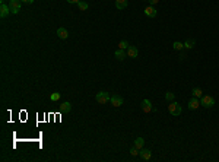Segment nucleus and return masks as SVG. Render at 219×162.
Here are the masks:
<instances>
[{
  "instance_id": "nucleus-17",
  "label": "nucleus",
  "mask_w": 219,
  "mask_h": 162,
  "mask_svg": "<svg viewBox=\"0 0 219 162\" xmlns=\"http://www.w3.org/2000/svg\"><path fill=\"white\" fill-rule=\"evenodd\" d=\"M194 45H196V41H194V39H187L184 43V48L185 50H191Z\"/></svg>"
},
{
  "instance_id": "nucleus-13",
  "label": "nucleus",
  "mask_w": 219,
  "mask_h": 162,
  "mask_svg": "<svg viewBox=\"0 0 219 162\" xmlns=\"http://www.w3.org/2000/svg\"><path fill=\"white\" fill-rule=\"evenodd\" d=\"M127 5H129V2H127V0H116V7H117L118 10H123V9H126V7H127Z\"/></svg>"
},
{
  "instance_id": "nucleus-12",
  "label": "nucleus",
  "mask_w": 219,
  "mask_h": 162,
  "mask_svg": "<svg viewBox=\"0 0 219 162\" xmlns=\"http://www.w3.org/2000/svg\"><path fill=\"white\" fill-rule=\"evenodd\" d=\"M57 35H59V38L60 39H67L69 38V32L66 28H59L57 29Z\"/></svg>"
},
{
  "instance_id": "nucleus-2",
  "label": "nucleus",
  "mask_w": 219,
  "mask_h": 162,
  "mask_svg": "<svg viewBox=\"0 0 219 162\" xmlns=\"http://www.w3.org/2000/svg\"><path fill=\"white\" fill-rule=\"evenodd\" d=\"M168 111L169 114H172V115H180L181 114V105L178 104V102H175V101H172V102H169L168 105Z\"/></svg>"
},
{
  "instance_id": "nucleus-7",
  "label": "nucleus",
  "mask_w": 219,
  "mask_h": 162,
  "mask_svg": "<svg viewBox=\"0 0 219 162\" xmlns=\"http://www.w3.org/2000/svg\"><path fill=\"white\" fill-rule=\"evenodd\" d=\"M110 101H111V104L114 107H121V105H123V102H124L123 96H120V95H112Z\"/></svg>"
},
{
  "instance_id": "nucleus-4",
  "label": "nucleus",
  "mask_w": 219,
  "mask_h": 162,
  "mask_svg": "<svg viewBox=\"0 0 219 162\" xmlns=\"http://www.w3.org/2000/svg\"><path fill=\"white\" fill-rule=\"evenodd\" d=\"M110 99H111V96H110V94L105 92V91H102V92H98V94H96V101H98L99 104H102V105H104V104H107Z\"/></svg>"
},
{
  "instance_id": "nucleus-22",
  "label": "nucleus",
  "mask_w": 219,
  "mask_h": 162,
  "mask_svg": "<svg viewBox=\"0 0 219 162\" xmlns=\"http://www.w3.org/2000/svg\"><path fill=\"white\" fill-rule=\"evenodd\" d=\"M165 99L168 101V102H172V101L175 99V94H172V92H167V94H165Z\"/></svg>"
},
{
  "instance_id": "nucleus-10",
  "label": "nucleus",
  "mask_w": 219,
  "mask_h": 162,
  "mask_svg": "<svg viewBox=\"0 0 219 162\" xmlns=\"http://www.w3.org/2000/svg\"><path fill=\"white\" fill-rule=\"evenodd\" d=\"M137 54H139L137 47H135V45H130L129 48H127V56H129V57H132V59H136V57H137Z\"/></svg>"
},
{
  "instance_id": "nucleus-9",
  "label": "nucleus",
  "mask_w": 219,
  "mask_h": 162,
  "mask_svg": "<svg viewBox=\"0 0 219 162\" xmlns=\"http://www.w3.org/2000/svg\"><path fill=\"white\" fill-rule=\"evenodd\" d=\"M156 13H158L156 9H155L152 5H149L148 7H145V15L148 18H155V16H156Z\"/></svg>"
},
{
  "instance_id": "nucleus-6",
  "label": "nucleus",
  "mask_w": 219,
  "mask_h": 162,
  "mask_svg": "<svg viewBox=\"0 0 219 162\" xmlns=\"http://www.w3.org/2000/svg\"><path fill=\"white\" fill-rule=\"evenodd\" d=\"M139 155H140V158L143 159V161H149L152 158V152L149 151V149H145V148H142L140 151H139Z\"/></svg>"
},
{
  "instance_id": "nucleus-16",
  "label": "nucleus",
  "mask_w": 219,
  "mask_h": 162,
  "mask_svg": "<svg viewBox=\"0 0 219 162\" xmlns=\"http://www.w3.org/2000/svg\"><path fill=\"white\" fill-rule=\"evenodd\" d=\"M135 146L139 149V151H140L142 148L145 146V139H143V137H137V139L135 140Z\"/></svg>"
},
{
  "instance_id": "nucleus-20",
  "label": "nucleus",
  "mask_w": 219,
  "mask_h": 162,
  "mask_svg": "<svg viewBox=\"0 0 219 162\" xmlns=\"http://www.w3.org/2000/svg\"><path fill=\"white\" fill-rule=\"evenodd\" d=\"M129 47H130V44L126 41V39H123V41H120V43H118V48H121V50H127Z\"/></svg>"
},
{
  "instance_id": "nucleus-14",
  "label": "nucleus",
  "mask_w": 219,
  "mask_h": 162,
  "mask_svg": "<svg viewBox=\"0 0 219 162\" xmlns=\"http://www.w3.org/2000/svg\"><path fill=\"white\" fill-rule=\"evenodd\" d=\"M126 54H127V53H126L124 50H121V48H118V50H116V53H114V56H116V59H117V60H120V62L126 59Z\"/></svg>"
},
{
  "instance_id": "nucleus-25",
  "label": "nucleus",
  "mask_w": 219,
  "mask_h": 162,
  "mask_svg": "<svg viewBox=\"0 0 219 162\" xmlns=\"http://www.w3.org/2000/svg\"><path fill=\"white\" fill-rule=\"evenodd\" d=\"M158 2H159V0H149V5H152V6H153V5H156Z\"/></svg>"
},
{
  "instance_id": "nucleus-5",
  "label": "nucleus",
  "mask_w": 219,
  "mask_h": 162,
  "mask_svg": "<svg viewBox=\"0 0 219 162\" xmlns=\"http://www.w3.org/2000/svg\"><path fill=\"white\" fill-rule=\"evenodd\" d=\"M140 108L143 112H151L153 111V107H152V102L149 99H143L140 104Z\"/></svg>"
},
{
  "instance_id": "nucleus-19",
  "label": "nucleus",
  "mask_w": 219,
  "mask_h": 162,
  "mask_svg": "<svg viewBox=\"0 0 219 162\" xmlns=\"http://www.w3.org/2000/svg\"><path fill=\"white\" fill-rule=\"evenodd\" d=\"M172 48H174V50H177V51H181L183 48H184V44H183V43H180V41H175L174 44H172Z\"/></svg>"
},
{
  "instance_id": "nucleus-21",
  "label": "nucleus",
  "mask_w": 219,
  "mask_h": 162,
  "mask_svg": "<svg viewBox=\"0 0 219 162\" xmlns=\"http://www.w3.org/2000/svg\"><path fill=\"white\" fill-rule=\"evenodd\" d=\"M78 6H79V9H80V10H88V7H89V5H88L86 2H82V0L78 3Z\"/></svg>"
},
{
  "instance_id": "nucleus-8",
  "label": "nucleus",
  "mask_w": 219,
  "mask_h": 162,
  "mask_svg": "<svg viewBox=\"0 0 219 162\" xmlns=\"http://www.w3.org/2000/svg\"><path fill=\"white\" fill-rule=\"evenodd\" d=\"M187 107H189V110H197V108L200 107V101L197 99L196 96H193V98H191V99L189 101Z\"/></svg>"
},
{
  "instance_id": "nucleus-27",
  "label": "nucleus",
  "mask_w": 219,
  "mask_h": 162,
  "mask_svg": "<svg viewBox=\"0 0 219 162\" xmlns=\"http://www.w3.org/2000/svg\"><path fill=\"white\" fill-rule=\"evenodd\" d=\"M80 0H67V3H79Z\"/></svg>"
},
{
  "instance_id": "nucleus-1",
  "label": "nucleus",
  "mask_w": 219,
  "mask_h": 162,
  "mask_svg": "<svg viewBox=\"0 0 219 162\" xmlns=\"http://www.w3.org/2000/svg\"><path fill=\"white\" fill-rule=\"evenodd\" d=\"M200 105H203L205 108H212L215 105V98L210 95H203L200 98Z\"/></svg>"
},
{
  "instance_id": "nucleus-18",
  "label": "nucleus",
  "mask_w": 219,
  "mask_h": 162,
  "mask_svg": "<svg viewBox=\"0 0 219 162\" xmlns=\"http://www.w3.org/2000/svg\"><path fill=\"white\" fill-rule=\"evenodd\" d=\"M191 94H193V96H196V98H202V96H203V91L200 89V88H193Z\"/></svg>"
},
{
  "instance_id": "nucleus-23",
  "label": "nucleus",
  "mask_w": 219,
  "mask_h": 162,
  "mask_svg": "<svg viewBox=\"0 0 219 162\" xmlns=\"http://www.w3.org/2000/svg\"><path fill=\"white\" fill-rule=\"evenodd\" d=\"M129 152H130V155H132V156H137V155H139V149H137L136 146H133Z\"/></svg>"
},
{
  "instance_id": "nucleus-11",
  "label": "nucleus",
  "mask_w": 219,
  "mask_h": 162,
  "mask_svg": "<svg viewBox=\"0 0 219 162\" xmlns=\"http://www.w3.org/2000/svg\"><path fill=\"white\" fill-rule=\"evenodd\" d=\"M9 12H10V9H9V6L7 5H5V3L0 5V16L2 18H6L7 15H9Z\"/></svg>"
},
{
  "instance_id": "nucleus-3",
  "label": "nucleus",
  "mask_w": 219,
  "mask_h": 162,
  "mask_svg": "<svg viewBox=\"0 0 219 162\" xmlns=\"http://www.w3.org/2000/svg\"><path fill=\"white\" fill-rule=\"evenodd\" d=\"M21 3H22V0H10V2H9L10 13H13V15L19 13V10H21Z\"/></svg>"
},
{
  "instance_id": "nucleus-24",
  "label": "nucleus",
  "mask_w": 219,
  "mask_h": 162,
  "mask_svg": "<svg viewBox=\"0 0 219 162\" xmlns=\"http://www.w3.org/2000/svg\"><path fill=\"white\" fill-rule=\"evenodd\" d=\"M60 99V94L59 92H54L53 95H51V101H59Z\"/></svg>"
},
{
  "instance_id": "nucleus-26",
  "label": "nucleus",
  "mask_w": 219,
  "mask_h": 162,
  "mask_svg": "<svg viewBox=\"0 0 219 162\" xmlns=\"http://www.w3.org/2000/svg\"><path fill=\"white\" fill-rule=\"evenodd\" d=\"M23 3H28V5H31V3H34V0H22Z\"/></svg>"
},
{
  "instance_id": "nucleus-15",
  "label": "nucleus",
  "mask_w": 219,
  "mask_h": 162,
  "mask_svg": "<svg viewBox=\"0 0 219 162\" xmlns=\"http://www.w3.org/2000/svg\"><path fill=\"white\" fill-rule=\"evenodd\" d=\"M70 110H72V104L70 102H63L60 105V111L62 112H69Z\"/></svg>"
}]
</instances>
